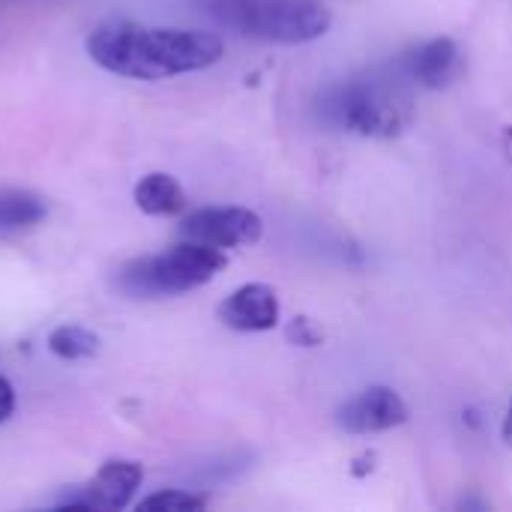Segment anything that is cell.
Returning a JSON list of instances; mask_svg holds the SVG:
<instances>
[{
	"label": "cell",
	"mask_w": 512,
	"mask_h": 512,
	"mask_svg": "<svg viewBox=\"0 0 512 512\" xmlns=\"http://www.w3.org/2000/svg\"><path fill=\"white\" fill-rule=\"evenodd\" d=\"M222 39L207 30L144 27L135 21H108L87 36V54L111 75L159 81L201 72L222 60Z\"/></svg>",
	"instance_id": "1"
},
{
	"label": "cell",
	"mask_w": 512,
	"mask_h": 512,
	"mask_svg": "<svg viewBox=\"0 0 512 512\" xmlns=\"http://www.w3.org/2000/svg\"><path fill=\"white\" fill-rule=\"evenodd\" d=\"M411 87L414 84L399 69V63L369 69L330 84L318 99V114L333 129L369 138H390L405 132L414 120Z\"/></svg>",
	"instance_id": "2"
},
{
	"label": "cell",
	"mask_w": 512,
	"mask_h": 512,
	"mask_svg": "<svg viewBox=\"0 0 512 512\" xmlns=\"http://www.w3.org/2000/svg\"><path fill=\"white\" fill-rule=\"evenodd\" d=\"M222 27L276 45H300L330 30V12L318 0H201Z\"/></svg>",
	"instance_id": "3"
},
{
	"label": "cell",
	"mask_w": 512,
	"mask_h": 512,
	"mask_svg": "<svg viewBox=\"0 0 512 512\" xmlns=\"http://www.w3.org/2000/svg\"><path fill=\"white\" fill-rule=\"evenodd\" d=\"M222 267H225L222 249L195 240H180L165 252L126 261L114 276V288L132 300L174 297L207 285Z\"/></svg>",
	"instance_id": "4"
},
{
	"label": "cell",
	"mask_w": 512,
	"mask_h": 512,
	"mask_svg": "<svg viewBox=\"0 0 512 512\" xmlns=\"http://www.w3.org/2000/svg\"><path fill=\"white\" fill-rule=\"evenodd\" d=\"M144 480V471L138 462L129 459H114L105 462L93 480H87L84 486H75L72 492H66V498L57 504L63 510H96L111 512L129 507V501L135 498L138 486Z\"/></svg>",
	"instance_id": "5"
},
{
	"label": "cell",
	"mask_w": 512,
	"mask_h": 512,
	"mask_svg": "<svg viewBox=\"0 0 512 512\" xmlns=\"http://www.w3.org/2000/svg\"><path fill=\"white\" fill-rule=\"evenodd\" d=\"M261 231H264L261 216L246 207H204L189 213L180 225L183 240H195L213 249L249 246L261 237Z\"/></svg>",
	"instance_id": "6"
},
{
	"label": "cell",
	"mask_w": 512,
	"mask_h": 512,
	"mask_svg": "<svg viewBox=\"0 0 512 512\" xmlns=\"http://www.w3.org/2000/svg\"><path fill=\"white\" fill-rule=\"evenodd\" d=\"M405 420H408V405L393 387H369L336 411V423L351 435L390 432Z\"/></svg>",
	"instance_id": "7"
},
{
	"label": "cell",
	"mask_w": 512,
	"mask_h": 512,
	"mask_svg": "<svg viewBox=\"0 0 512 512\" xmlns=\"http://www.w3.org/2000/svg\"><path fill=\"white\" fill-rule=\"evenodd\" d=\"M396 63L414 87L438 90V87H447L459 75L462 54H459V45L453 39L438 36V39H429V42L408 48Z\"/></svg>",
	"instance_id": "8"
},
{
	"label": "cell",
	"mask_w": 512,
	"mask_h": 512,
	"mask_svg": "<svg viewBox=\"0 0 512 512\" xmlns=\"http://www.w3.org/2000/svg\"><path fill=\"white\" fill-rule=\"evenodd\" d=\"M219 318L225 327L237 333H267L279 324V300L270 285L252 282L237 288L219 306Z\"/></svg>",
	"instance_id": "9"
},
{
	"label": "cell",
	"mask_w": 512,
	"mask_h": 512,
	"mask_svg": "<svg viewBox=\"0 0 512 512\" xmlns=\"http://www.w3.org/2000/svg\"><path fill=\"white\" fill-rule=\"evenodd\" d=\"M135 204L147 216H174L186 207V192L171 174H147L135 186Z\"/></svg>",
	"instance_id": "10"
},
{
	"label": "cell",
	"mask_w": 512,
	"mask_h": 512,
	"mask_svg": "<svg viewBox=\"0 0 512 512\" xmlns=\"http://www.w3.org/2000/svg\"><path fill=\"white\" fill-rule=\"evenodd\" d=\"M45 216H48V207L39 195L27 189H0V237L30 231Z\"/></svg>",
	"instance_id": "11"
},
{
	"label": "cell",
	"mask_w": 512,
	"mask_h": 512,
	"mask_svg": "<svg viewBox=\"0 0 512 512\" xmlns=\"http://www.w3.org/2000/svg\"><path fill=\"white\" fill-rule=\"evenodd\" d=\"M96 348H99L96 333H90V330H84L78 324H63V327L51 330V336H48V351L54 357L66 360V363L87 360V357L96 354Z\"/></svg>",
	"instance_id": "12"
},
{
	"label": "cell",
	"mask_w": 512,
	"mask_h": 512,
	"mask_svg": "<svg viewBox=\"0 0 512 512\" xmlns=\"http://www.w3.org/2000/svg\"><path fill=\"white\" fill-rule=\"evenodd\" d=\"M207 507V498L201 495H192V492H183V489H165V492H156L150 498H144L138 504V510H162V512H192L204 510Z\"/></svg>",
	"instance_id": "13"
},
{
	"label": "cell",
	"mask_w": 512,
	"mask_h": 512,
	"mask_svg": "<svg viewBox=\"0 0 512 512\" xmlns=\"http://www.w3.org/2000/svg\"><path fill=\"white\" fill-rule=\"evenodd\" d=\"M15 411V390L6 378H0V423H6Z\"/></svg>",
	"instance_id": "14"
},
{
	"label": "cell",
	"mask_w": 512,
	"mask_h": 512,
	"mask_svg": "<svg viewBox=\"0 0 512 512\" xmlns=\"http://www.w3.org/2000/svg\"><path fill=\"white\" fill-rule=\"evenodd\" d=\"M504 441H507V447L512 450V402L510 411H507V420H504Z\"/></svg>",
	"instance_id": "15"
}]
</instances>
